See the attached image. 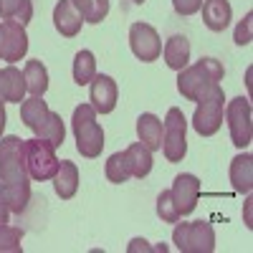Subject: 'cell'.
I'll return each mask as SVG.
<instances>
[{
	"mask_svg": "<svg viewBox=\"0 0 253 253\" xmlns=\"http://www.w3.org/2000/svg\"><path fill=\"white\" fill-rule=\"evenodd\" d=\"M137 137L150 152L160 150L162 147V119L150 114V112L139 114V119H137Z\"/></svg>",
	"mask_w": 253,
	"mask_h": 253,
	"instance_id": "obj_19",
	"label": "cell"
},
{
	"mask_svg": "<svg viewBox=\"0 0 253 253\" xmlns=\"http://www.w3.org/2000/svg\"><path fill=\"white\" fill-rule=\"evenodd\" d=\"M71 129L76 139V150L81 157L96 160L104 150V129L96 122V109L91 104H79L71 117Z\"/></svg>",
	"mask_w": 253,
	"mask_h": 253,
	"instance_id": "obj_3",
	"label": "cell"
},
{
	"mask_svg": "<svg viewBox=\"0 0 253 253\" xmlns=\"http://www.w3.org/2000/svg\"><path fill=\"white\" fill-rule=\"evenodd\" d=\"M157 215L162 223H177L180 220V213L175 208V200L170 195V190H162V193L157 195Z\"/></svg>",
	"mask_w": 253,
	"mask_h": 253,
	"instance_id": "obj_29",
	"label": "cell"
},
{
	"mask_svg": "<svg viewBox=\"0 0 253 253\" xmlns=\"http://www.w3.org/2000/svg\"><path fill=\"white\" fill-rule=\"evenodd\" d=\"M5 31V46H3V61L15 63L28 53V33L26 26H20L18 20H3Z\"/></svg>",
	"mask_w": 253,
	"mask_h": 253,
	"instance_id": "obj_12",
	"label": "cell"
},
{
	"mask_svg": "<svg viewBox=\"0 0 253 253\" xmlns=\"http://www.w3.org/2000/svg\"><path fill=\"white\" fill-rule=\"evenodd\" d=\"M23 76H26V89L31 91V96H43L48 91V71L41 61H28L26 69H23Z\"/></svg>",
	"mask_w": 253,
	"mask_h": 253,
	"instance_id": "obj_22",
	"label": "cell"
},
{
	"mask_svg": "<svg viewBox=\"0 0 253 253\" xmlns=\"http://www.w3.org/2000/svg\"><path fill=\"white\" fill-rule=\"evenodd\" d=\"M251 33H253V13H246V18L238 23V28H236V36H233V41L238 46H248L251 43Z\"/></svg>",
	"mask_w": 253,
	"mask_h": 253,
	"instance_id": "obj_30",
	"label": "cell"
},
{
	"mask_svg": "<svg viewBox=\"0 0 253 253\" xmlns=\"http://www.w3.org/2000/svg\"><path fill=\"white\" fill-rule=\"evenodd\" d=\"M96 76V58L91 51H79L74 56V81L79 84V86H86V84H91Z\"/></svg>",
	"mask_w": 253,
	"mask_h": 253,
	"instance_id": "obj_23",
	"label": "cell"
},
{
	"mask_svg": "<svg viewBox=\"0 0 253 253\" xmlns=\"http://www.w3.org/2000/svg\"><path fill=\"white\" fill-rule=\"evenodd\" d=\"M162 56L172 71H182L190 63V41L185 36H170L167 43L162 46Z\"/></svg>",
	"mask_w": 253,
	"mask_h": 253,
	"instance_id": "obj_20",
	"label": "cell"
},
{
	"mask_svg": "<svg viewBox=\"0 0 253 253\" xmlns=\"http://www.w3.org/2000/svg\"><path fill=\"white\" fill-rule=\"evenodd\" d=\"M53 190L61 200H71L79 190V167L71 160H58V170L53 175Z\"/></svg>",
	"mask_w": 253,
	"mask_h": 253,
	"instance_id": "obj_16",
	"label": "cell"
},
{
	"mask_svg": "<svg viewBox=\"0 0 253 253\" xmlns=\"http://www.w3.org/2000/svg\"><path fill=\"white\" fill-rule=\"evenodd\" d=\"M170 195H172V200H175V208H177L180 218L190 215V213L198 208V200H200V180H198L195 175H190V172L177 175L175 182H172Z\"/></svg>",
	"mask_w": 253,
	"mask_h": 253,
	"instance_id": "obj_10",
	"label": "cell"
},
{
	"mask_svg": "<svg viewBox=\"0 0 253 253\" xmlns=\"http://www.w3.org/2000/svg\"><path fill=\"white\" fill-rule=\"evenodd\" d=\"M172 243L180 253H213L215 251V230L208 220L180 223L172 230Z\"/></svg>",
	"mask_w": 253,
	"mask_h": 253,
	"instance_id": "obj_5",
	"label": "cell"
},
{
	"mask_svg": "<svg viewBox=\"0 0 253 253\" xmlns=\"http://www.w3.org/2000/svg\"><path fill=\"white\" fill-rule=\"evenodd\" d=\"M203 5V0H172V8L177 15H193Z\"/></svg>",
	"mask_w": 253,
	"mask_h": 253,
	"instance_id": "obj_31",
	"label": "cell"
},
{
	"mask_svg": "<svg viewBox=\"0 0 253 253\" xmlns=\"http://www.w3.org/2000/svg\"><path fill=\"white\" fill-rule=\"evenodd\" d=\"M53 26L61 36L66 38H74L81 33V26H84V15L81 10L74 5V0H58L56 8H53Z\"/></svg>",
	"mask_w": 253,
	"mask_h": 253,
	"instance_id": "obj_13",
	"label": "cell"
},
{
	"mask_svg": "<svg viewBox=\"0 0 253 253\" xmlns=\"http://www.w3.org/2000/svg\"><path fill=\"white\" fill-rule=\"evenodd\" d=\"M195 114H193V129L200 137H213L223 126V109H225V94L218 84L215 89H210L208 96L195 101Z\"/></svg>",
	"mask_w": 253,
	"mask_h": 253,
	"instance_id": "obj_7",
	"label": "cell"
},
{
	"mask_svg": "<svg viewBox=\"0 0 253 253\" xmlns=\"http://www.w3.org/2000/svg\"><path fill=\"white\" fill-rule=\"evenodd\" d=\"M8 218H10V208H8L5 195H3V185H0V225L8 223Z\"/></svg>",
	"mask_w": 253,
	"mask_h": 253,
	"instance_id": "obj_32",
	"label": "cell"
},
{
	"mask_svg": "<svg viewBox=\"0 0 253 253\" xmlns=\"http://www.w3.org/2000/svg\"><path fill=\"white\" fill-rule=\"evenodd\" d=\"M129 48L132 53L144 61V63H152L162 56V41L160 33L150 26V23H132L129 28Z\"/></svg>",
	"mask_w": 253,
	"mask_h": 253,
	"instance_id": "obj_9",
	"label": "cell"
},
{
	"mask_svg": "<svg viewBox=\"0 0 253 253\" xmlns=\"http://www.w3.org/2000/svg\"><path fill=\"white\" fill-rule=\"evenodd\" d=\"M74 5L81 10L84 23H101L109 15V0H74Z\"/></svg>",
	"mask_w": 253,
	"mask_h": 253,
	"instance_id": "obj_25",
	"label": "cell"
},
{
	"mask_svg": "<svg viewBox=\"0 0 253 253\" xmlns=\"http://www.w3.org/2000/svg\"><path fill=\"white\" fill-rule=\"evenodd\" d=\"M124 155H126V162H129V172H132V177L144 180L147 175L152 172V152L147 150L142 142L129 144V147L124 150Z\"/></svg>",
	"mask_w": 253,
	"mask_h": 253,
	"instance_id": "obj_21",
	"label": "cell"
},
{
	"mask_svg": "<svg viewBox=\"0 0 253 253\" xmlns=\"http://www.w3.org/2000/svg\"><path fill=\"white\" fill-rule=\"evenodd\" d=\"M26 76L20 69H15L13 63L5 69H0V101H13V104H20L26 99Z\"/></svg>",
	"mask_w": 253,
	"mask_h": 253,
	"instance_id": "obj_14",
	"label": "cell"
},
{
	"mask_svg": "<svg viewBox=\"0 0 253 253\" xmlns=\"http://www.w3.org/2000/svg\"><path fill=\"white\" fill-rule=\"evenodd\" d=\"M225 69L223 63L213 56H203L200 61H195L193 66H187L177 74V91L187 99V101H200L203 96L210 94V89H215L223 81Z\"/></svg>",
	"mask_w": 253,
	"mask_h": 253,
	"instance_id": "obj_2",
	"label": "cell"
},
{
	"mask_svg": "<svg viewBox=\"0 0 253 253\" xmlns=\"http://www.w3.org/2000/svg\"><path fill=\"white\" fill-rule=\"evenodd\" d=\"M3 18L18 20L20 26H26L33 18V3L31 0H3Z\"/></svg>",
	"mask_w": 253,
	"mask_h": 253,
	"instance_id": "obj_27",
	"label": "cell"
},
{
	"mask_svg": "<svg viewBox=\"0 0 253 253\" xmlns=\"http://www.w3.org/2000/svg\"><path fill=\"white\" fill-rule=\"evenodd\" d=\"M20 241H23V230L20 228L8 225V223L0 225V253H20L23 251Z\"/></svg>",
	"mask_w": 253,
	"mask_h": 253,
	"instance_id": "obj_28",
	"label": "cell"
},
{
	"mask_svg": "<svg viewBox=\"0 0 253 253\" xmlns=\"http://www.w3.org/2000/svg\"><path fill=\"white\" fill-rule=\"evenodd\" d=\"M225 122H228V132H230V142L238 150H246L253 137V122H251V101L246 96H236L225 104Z\"/></svg>",
	"mask_w": 253,
	"mask_h": 253,
	"instance_id": "obj_8",
	"label": "cell"
},
{
	"mask_svg": "<svg viewBox=\"0 0 253 253\" xmlns=\"http://www.w3.org/2000/svg\"><path fill=\"white\" fill-rule=\"evenodd\" d=\"M3 46H5V31H3V23H0V58H3Z\"/></svg>",
	"mask_w": 253,
	"mask_h": 253,
	"instance_id": "obj_35",
	"label": "cell"
},
{
	"mask_svg": "<svg viewBox=\"0 0 253 253\" xmlns=\"http://www.w3.org/2000/svg\"><path fill=\"white\" fill-rule=\"evenodd\" d=\"M23 160H26V170L31 180H53L58 170V157H56V147L48 139H23Z\"/></svg>",
	"mask_w": 253,
	"mask_h": 253,
	"instance_id": "obj_4",
	"label": "cell"
},
{
	"mask_svg": "<svg viewBox=\"0 0 253 253\" xmlns=\"http://www.w3.org/2000/svg\"><path fill=\"white\" fill-rule=\"evenodd\" d=\"M203 23L208 31L213 33H223L230 23V15H233V10H230V3L228 0H203Z\"/></svg>",
	"mask_w": 253,
	"mask_h": 253,
	"instance_id": "obj_15",
	"label": "cell"
},
{
	"mask_svg": "<svg viewBox=\"0 0 253 253\" xmlns=\"http://www.w3.org/2000/svg\"><path fill=\"white\" fill-rule=\"evenodd\" d=\"M36 137L48 139L53 147H61V144H63V139H66V126H63L61 114L51 112V114H48V119L43 122V126H41V129L36 132Z\"/></svg>",
	"mask_w": 253,
	"mask_h": 253,
	"instance_id": "obj_24",
	"label": "cell"
},
{
	"mask_svg": "<svg viewBox=\"0 0 253 253\" xmlns=\"http://www.w3.org/2000/svg\"><path fill=\"white\" fill-rule=\"evenodd\" d=\"M139 248H142V251H152L150 246H147V241H142V238H134V241H132V246H129V253H134V251H139Z\"/></svg>",
	"mask_w": 253,
	"mask_h": 253,
	"instance_id": "obj_33",
	"label": "cell"
},
{
	"mask_svg": "<svg viewBox=\"0 0 253 253\" xmlns=\"http://www.w3.org/2000/svg\"><path fill=\"white\" fill-rule=\"evenodd\" d=\"M5 107H3V101H0V137H3V129H5Z\"/></svg>",
	"mask_w": 253,
	"mask_h": 253,
	"instance_id": "obj_34",
	"label": "cell"
},
{
	"mask_svg": "<svg viewBox=\"0 0 253 253\" xmlns=\"http://www.w3.org/2000/svg\"><path fill=\"white\" fill-rule=\"evenodd\" d=\"M230 182H233L236 193L248 195L253 190V157L248 152L230 160Z\"/></svg>",
	"mask_w": 253,
	"mask_h": 253,
	"instance_id": "obj_17",
	"label": "cell"
},
{
	"mask_svg": "<svg viewBox=\"0 0 253 253\" xmlns=\"http://www.w3.org/2000/svg\"><path fill=\"white\" fill-rule=\"evenodd\" d=\"M48 114H51V109H48V104L43 101V96H31V99L20 101V122H23L33 134L43 126Z\"/></svg>",
	"mask_w": 253,
	"mask_h": 253,
	"instance_id": "obj_18",
	"label": "cell"
},
{
	"mask_svg": "<svg viewBox=\"0 0 253 253\" xmlns=\"http://www.w3.org/2000/svg\"><path fill=\"white\" fill-rule=\"evenodd\" d=\"M132 3H134V5H142V3H144V0H132Z\"/></svg>",
	"mask_w": 253,
	"mask_h": 253,
	"instance_id": "obj_36",
	"label": "cell"
},
{
	"mask_svg": "<svg viewBox=\"0 0 253 253\" xmlns=\"http://www.w3.org/2000/svg\"><path fill=\"white\" fill-rule=\"evenodd\" d=\"M162 155L167 162H182L187 155V119L182 109L170 107L162 122Z\"/></svg>",
	"mask_w": 253,
	"mask_h": 253,
	"instance_id": "obj_6",
	"label": "cell"
},
{
	"mask_svg": "<svg viewBox=\"0 0 253 253\" xmlns=\"http://www.w3.org/2000/svg\"><path fill=\"white\" fill-rule=\"evenodd\" d=\"M0 15H3V0H0Z\"/></svg>",
	"mask_w": 253,
	"mask_h": 253,
	"instance_id": "obj_37",
	"label": "cell"
},
{
	"mask_svg": "<svg viewBox=\"0 0 253 253\" xmlns=\"http://www.w3.org/2000/svg\"><path fill=\"white\" fill-rule=\"evenodd\" d=\"M0 185L10 213H23L31 200V175L23 160V139L15 134L0 137Z\"/></svg>",
	"mask_w": 253,
	"mask_h": 253,
	"instance_id": "obj_1",
	"label": "cell"
},
{
	"mask_svg": "<svg viewBox=\"0 0 253 253\" xmlns=\"http://www.w3.org/2000/svg\"><path fill=\"white\" fill-rule=\"evenodd\" d=\"M117 96H119L117 81L107 74H96L91 81V94H89V101L96 109V114H112L117 107Z\"/></svg>",
	"mask_w": 253,
	"mask_h": 253,
	"instance_id": "obj_11",
	"label": "cell"
},
{
	"mask_svg": "<svg viewBox=\"0 0 253 253\" xmlns=\"http://www.w3.org/2000/svg\"><path fill=\"white\" fill-rule=\"evenodd\" d=\"M104 172H107V180L114 182V185H122L132 177L129 172V162H126V155L124 152H114L109 160H107V167H104Z\"/></svg>",
	"mask_w": 253,
	"mask_h": 253,
	"instance_id": "obj_26",
	"label": "cell"
}]
</instances>
